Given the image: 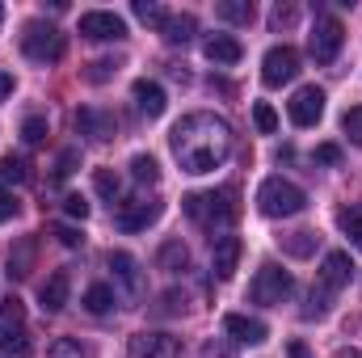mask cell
I'll return each instance as SVG.
<instances>
[{
    "mask_svg": "<svg viewBox=\"0 0 362 358\" xmlns=\"http://www.w3.org/2000/svg\"><path fill=\"white\" fill-rule=\"evenodd\" d=\"M64 215H72V219H85V215H89V202H85L81 194H68V198H64Z\"/></svg>",
    "mask_w": 362,
    "mask_h": 358,
    "instance_id": "7bdbcfd3",
    "label": "cell"
},
{
    "mask_svg": "<svg viewBox=\"0 0 362 358\" xmlns=\"http://www.w3.org/2000/svg\"><path fill=\"white\" fill-rule=\"evenodd\" d=\"M316 161H320V165H337V161H341V148H337V144H320V148H316Z\"/></svg>",
    "mask_w": 362,
    "mask_h": 358,
    "instance_id": "f6af8a7d",
    "label": "cell"
},
{
    "mask_svg": "<svg viewBox=\"0 0 362 358\" xmlns=\"http://www.w3.org/2000/svg\"><path fill=\"white\" fill-rule=\"evenodd\" d=\"M0 325H21V299L17 295H0Z\"/></svg>",
    "mask_w": 362,
    "mask_h": 358,
    "instance_id": "d590c367",
    "label": "cell"
},
{
    "mask_svg": "<svg viewBox=\"0 0 362 358\" xmlns=\"http://www.w3.org/2000/svg\"><path fill=\"white\" fill-rule=\"evenodd\" d=\"M110 270H114L118 287H122L131 299H139V295H144V274H139V262H135L131 253H110Z\"/></svg>",
    "mask_w": 362,
    "mask_h": 358,
    "instance_id": "9a60e30c",
    "label": "cell"
},
{
    "mask_svg": "<svg viewBox=\"0 0 362 358\" xmlns=\"http://www.w3.org/2000/svg\"><path fill=\"white\" fill-rule=\"evenodd\" d=\"M295 21H299V8H295V4H274V13H270L274 30H286V25H295Z\"/></svg>",
    "mask_w": 362,
    "mask_h": 358,
    "instance_id": "8d00e7d4",
    "label": "cell"
},
{
    "mask_svg": "<svg viewBox=\"0 0 362 358\" xmlns=\"http://www.w3.org/2000/svg\"><path fill=\"white\" fill-rule=\"evenodd\" d=\"M93 190L101 194V198H118V190H122V181H118V173L114 169H93Z\"/></svg>",
    "mask_w": 362,
    "mask_h": 358,
    "instance_id": "f546056e",
    "label": "cell"
},
{
    "mask_svg": "<svg viewBox=\"0 0 362 358\" xmlns=\"http://www.w3.org/2000/svg\"><path fill=\"white\" fill-rule=\"evenodd\" d=\"M160 219V202L156 198H135V202H118V211H114V224L122 228V232H144L148 224H156Z\"/></svg>",
    "mask_w": 362,
    "mask_h": 358,
    "instance_id": "9c48e42d",
    "label": "cell"
},
{
    "mask_svg": "<svg viewBox=\"0 0 362 358\" xmlns=\"http://www.w3.org/2000/svg\"><path fill=\"white\" fill-rule=\"evenodd\" d=\"M76 131L89 135L93 144H105V139H114L118 118H114L110 110H93V105H85V110H76Z\"/></svg>",
    "mask_w": 362,
    "mask_h": 358,
    "instance_id": "7c38bea8",
    "label": "cell"
},
{
    "mask_svg": "<svg viewBox=\"0 0 362 358\" xmlns=\"http://www.w3.org/2000/svg\"><path fill=\"white\" fill-rule=\"evenodd\" d=\"M341 42H346L341 21H337V17H316L312 38H308L312 59H316V64H333V59H337V51H341Z\"/></svg>",
    "mask_w": 362,
    "mask_h": 358,
    "instance_id": "52a82bcc",
    "label": "cell"
},
{
    "mask_svg": "<svg viewBox=\"0 0 362 358\" xmlns=\"http://www.w3.org/2000/svg\"><path fill=\"white\" fill-rule=\"evenodd\" d=\"M316 232H291V236H282V249L291 253V258H312L316 253Z\"/></svg>",
    "mask_w": 362,
    "mask_h": 358,
    "instance_id": "d4e9b609",
    "label": "cell"
},
{
    "mask_svg": "<svg viewBox=\"0 0 362 358\" xmlns=\"http://www.w3.org/2000/svg\"><path fill=\"white\" fill-rule=\"evenodd\" d=\"M76 161H81V156H76V148H68V152H59V169H55V178H68V173L76 169Z\"/></svg>",
    "mask_w": 362,
    "mask_h": 358,
    "instance_id": "bcb514c9",
    "label": "cell"
},
{
    "mask_svg": "<svg viewBox=\"0 0 362 358\" xmlns=\"http://www.w3.org/2000/svg\"><path fill=\"white\" fill-rule=\"evenodd\" d=\"M223 333L236 337V342H245V346H262V342H266V325H262L257 316H240V312L223 316Z\"/></svg>",
    "mask_w": 362,
    "mask_h": 358,
    "instance_id": "2e32d148",
    "label": "cell"
},
{
    "mask_svg": "<svg viewBox=\"0 0 362 358\" xmlns=\"http://www.w3.org/2000/svg\"><path fill=\"white\" fill-rule=\"evenodd\" d=\"M30 178H34V173H30V161H21V156H4V161H0V181L25 185Z\"/></svg>",
    "mask_w": 362,
    "mask_h": 358,
    "instance_id": "4316f807",
    "label": "cell"
},
{
    "mask_svg": "<svg viewBox=\"0 0 362 358\" xmlns=\"http://www.w3.org/2000/svg\"><path fill=\"white\" fill-rule=\"evenodd\" d=\"M0 21H4V8H0Z\"/></svg>",
    "mask_w": 362,
    "mask_h": 358,
    "instance_id": "f907efd6",
    "label": "cell"
},
{
    "mask_svg": "<svg viewBox=\"0 0 362 358\" xmlns=\"http://www.w3.org/2000/svg\"><path fill=\"white\" fill-rule=\"evenodd\" d=\"M337 224H341V232L354 241V249H362V207H346V211L337 215Z\"/></svg>",
    "mask_w": 362,
    "mask_h": 358,
    "instance_id": "f1b7e54d",
    "label": "cell"
},
{
    "mask_svg": "<svg viewBox=\"0 0 362 358\" xmlns=\"http://www.w3.org/2000/svg\"><path fill=\"white\" fill-rule=\"evenodd\" d=\"M0 350H4V354L25 358L30 350H34V342H30V333H25L21 325H0Z\"/></svg>",
    "mask_w": 362,
    "mask_h": 358,
    "instance_id": "7402d4cb",
    "label": "cell"
},
{
    "mask_svg": "<svg viewBox=\"0 0 362 358\" xmlns=\"http://www.w3.org/2000/svg\"><path fill=\"white\" fill-rule=\"evenodd\" d=\"M177 312H185V295L181 291H165L160 295V316H177Z\"/></svg>",
    "mask_w": 362,
    "mask_h": 358,
    "instance_id": "60d3db41",
    "label": "cell"
},
{
    "mask_svg": "<svg viewBox=\"0 0 362 358\" xmlns=\"http://www.w3.org/2000/svg\"><path fill=\"white\" fill-rule=\"evenodd\" d=\"M21 51L34 64H55V59H64V34L51 21H25L21 25Z\"/></svg>",
    "mask_w": 362,
    "mask_h": 358,
    "instance_id": "277c9868",
    "label": "cell"
},
{
    "mask_svg": "<svg viewBox=\"0 0 362 358\" xmlns=\"http://www.w3.org/2000/svg\"><path fill=\"white\" fill-rule=\"evenodd\" d=\"M135 17H139V21H152V25H165L169 13H165L160 4H152V0H135Z\"/></svg>",
    "mask_w": 362,
    "mask_h": 358,
    "instance_id": "e575fe53",
    "label": "cell"
},
{
    "mask_svg": "<svg viewBox=\"0 0 362 358\" xmlns=\"http://www.w3.org/2000/svg\"><path fill=\"white\" fill-rule=\"evenodd\" d=\"M8 93H13V76H8V72H0V101H4Z\"/></svg>",
    "mask_w": 362,
    "mask_h": 358,
    "instance_id": "7dc6e473",
    "label": "cell"
},
{
    "mask_svg": "<svg viewBox=\"0 0 362 358\" xmlns=\"http://www.w3.org/2000/svg\"><path fill=\"white\" fill-rule=\"evenodd\" d=\"M85 308H89L93 316H101V312H110V308H114V291H110L105 282H93L89 291H85Z\"/></svg>",
    "mask_w": 362,
    "mask_h": 358,
    "instance_id": "83f0119b",
    "label": "cell"
},
{
    "mask_svg": "<svg viewBox=\"0 0 362 358\" xmlns=\"http://www.w3.org/2000/svg\"><path fill=\"white\" fill-rule=\"evenodd\" d=\"M194 34H198L194 13H173V17H165V25H160V38H165L169 47H185V42H194Z\"/></svg>",
    "mask_w": 362,
    "mask_h": 358,
    "instance_id": "ac0fdd59",
    "label": "cell"
},
{
    "mask_svg": "<svg viewBox=\"0 0 362 358\" xmlns=\"http://www.w3.org/2000/svg\"><path fill=\"white\" fill-rule=\"evenodd\" d=\"M169 144H173V156L185 173H211L232 156V127L219 114L198 110V114H185L173 127Z\"/></svg>",
    "mask_w": 362,
    "mask_h": 358,
    "instance_id": "6da1fadb",
    "label": "cell"
},
{
    "mask_svg": "<svg viewBox=\"0 0 362 358\" xmlns=\"http://www.w3.org/2000/svg\"><path fill=\"white\" fill-rule=\"evenodd\" d=\"M47 358H89V350H85L76 337H59V342H51Z\"/></svg>",
    "mask_w": 362,
    "mask_h": 358,
    "instance_id": "4dcf8cb0",
    "label": "cell"
},
{
    "mask_svg": "<svg viewBox=\"0 0 362 358\" xmlns=\"http://www.w3.org/2000/svg\"><path fill=\"white\" fill-rule=\"evenodd\" d=\"M131 97H135L139 114H148V118H160L165 105H169V97H165V89H160L156 81H135V85H131Z\"/></svg>",
    "mask_w": 362,
    "mask_h": 358,
    "instance_id": "e0dca14e",
    "label": "cell"
},
{
    "mask_svg": "<svg viewBox=\"0 0 362 358\" xmlns=\"http://www.w3.org/2000/svg\"><path fill=\"white\" fill-rule=\"evenodd\" d=\"M291 291H295V278L282 266H274V262H266V266L257 270V278H253V287H249L253 304H266V308H278Z\"/></svg>",
    "mask_w": 362,
    "mask_h": 358,
    "instance_id": "5b68a950",
    "label": "cell"
},
{
    "mask_svg": "<svg viewBox=\"0 0 362 358\" xmlns=\"http://www.w3.org/2000/svg\"><path fill=\"white\" fill-rule=\"evenodd\" d=\"M291 358H308V346L303 342H291Z\"/></svg>",
    "mask_w": 362,
    "mask_h": 358,
    "instance_id": "c3c4849f",
    "label": "cell"
},
{
    "mask_svg": "<svg viewBox=\"0 0 362 358\" xmlns=\"http://www.w3.org/2000/svg\"><path fill=\"white\" fill-rule=\"evenodd\" d=\"M308 207V194L286 178H266L262 190H257V211L270 215V219H282V215H299Z\"/></svg>",
    "mask_w": 362,
    "mask_h": 358,
    "instance_id": "3957f363",
    "label": "cell"
},
{
    "mask_svg": "<svg viewBox=\"0 0 362 358\" xmlns=\"http://www.w3.org/2000/svg\"><path fill=\"white\" fill-rule=\"evenodd\" d=\"M253 122H257V131H266V135L278 131V114H274L266 101H257V105H253Z\"/></svg>",
    "mask_w": 362,
    "mask_h": 358,
    "instance_id": "74e56055",
    "label": "cell"
},
{
    "mask_svg": "<svg viewBox=\"0 0 362 358\" xmlns=\"http://www.w3.org/2000/svg\"><path fill=\"white\" fill-rule=\"evenodd\" d=\"M17 211H21V202H17V194L0 185V224H8V219H13Z\"/></svg>",
    "mask_w": 362,
    "mask_h": 358,
    "instance_id": "b9f144b4",
    "label": "cell"
},
{
    "mask_svg": "<svg viewBox=\"0 0 362 358\" xmlns=\"http://www.w3.org/2000/svg\"><path fill=\"white\" fill-rule=\"evenodd\" d=\"M51 236H59V245H64V249H76V245L85 241L72 224H51Z\"/></svg>",
    "mask_w": 362,
    "mask_h": 358,
    "instance_id": "f35d334b",
    "label": "cell"
},
{
    "mask_svg": "<svg viewBox=\"0 0 362 358\" xmlns=\"http://www.w3.org/2000/svg\"><path fill=\"white\" fill-rule=\"evenodd\" d=\"M118 68H122L118 59H97V64H89V72H85V81H89V85H105V81H110V76H114Z\"/></svg>",
    "mask_w": 362,
    "mask_h": 358,
    "instance_id": "1f68e13d",
    "label": "cell"
},
{
    "mask_svg": "<svg viewBox=\"0 0 362 358\" xmlns=\"http://www.w3.org/2000/svg\"><path fill=\"white\" fill-rule=\"evenodd\" d=\"M156 266L165 270V274H181V270L189 266V249L181 241H165L160 253H156Z\"/></svg>",
    "mask_w": 362,
    "mask_h": 358,
    "instance_id": "44dd1931",
    "label": "cell"
},
{
    "mask_svg": "<svg viewBox=\"0 0 362 358\" xmlns=\"http://www.w3.org/2000/svg\"><path fill=\"white\" fill-rule=\"evenodd\" d=\"M181 207H185V215H189L198 228H206V232H223V228H232L236 215H240L232 190H202V194H189Z\"/></svg>",
    "mask_w": 362,
    "mask_h": 358,
    "instance_id": "7a4b0ae2",
    "label": "cell"
},
{
    "mask_svg": "<svg viewBox=\"0 0 362 358\" xmlns=\"http://www.w3.org/2000/svg\"><path fill=\"white\" fill-rule=\"evenodd\" d=\"M202 358H236V354H232V346H228V342H219V337H215V342H206V346H202Z\"/></svg>",
    "mask_w": 362,
    "mask_h": 358,
    "instance_id": "ee69618b",
    "label": "cell"
},
{
    "mask_svg": "<svg viewBox=\"0 0 362 358\" xmlns=\"http://www.w3.org/2000/svg\"><path fill=\"white\" fill-rule=\"evenodd\" d=\"M325 312H329V291L320 287V291H312V295H308V308H303V316L312 321V316H325Z\"/></svg>",
    "mask_w": 362,
    "mask_h": 358,
    "instance_id": "ab89813d",
    "label": "cell"
},
{
    "mask_svg": "<svg viewBox=\"0 0 362 358\" xmlns=\"http://www.w3.org/2000/svg\"><path fill=\"white\" fill-rule=\"evenodd\" d=\"M350 278H354V262H350V253H341V249H337V253H329V258L320 262V287H325L329 295H333V291H341Z\"/></svg>",
    "mask_w": 362,
    "mask_h": 358,
    "instance_id": "4fadbf2b",
    "label": "cell"
},
{
    "mask_svg": "<svg viewBox=\"0 0 362 358\" xmlns=\"http://www.w3.org/2000/svg\"><path fill=\"white\" fill-rule=\"evenodd\" d=\"M81 38H93V42H122L127 38V21L118 13H81Z\"/></svg>",
    "mask_w": 362,
    "mask_h": 358,
    "instance_id": "ba28073f",
    "label": "cell"
},
{
    "mask_svg": "<svg viewBox=\"0 0 362 358\" xmlns=\"http://www.w3.org/2000/svg\"><path fill=\"white\" fill-rule=\"evenodd\" d=\"M34 266V241H21L13 253H8V278H25Z\"/></svg>",
    "mask_w": 362,
    "mask_h": 358,
    "instance_id": "cb8c5ba5",
    "label": "cell"
},
{
    "mask_svg": "<svg viewBox=\"0 0 362 358\" xmlns=\"http://www.w3.org/2000/svg\"><path fill=\"white\" fill-rule=\"evenodd\" d=\"M341 131H346L354 144H362V105H350V110L341 114Z\"/></svg>",
    "mask_w": 362,
    "mask_h": 358,
    "instance_id": "836d02e7",
    "label": "cell"
},
{
    "mask_svg": "<svg viewBox=\"0 0 362 358\" xmlns=\"http://www.w3.org/2000/svg\"><path fill=\"white\" fill-rule=\"evenodd\" d=\"M236 262H240V236H219L215 249H211V270L219 282H228L236 274Z\"/></svg>",
    "mask_w": 362,
    "mask_h": 358,
    "instance_id": "5bb4252c",
    "label": "cell"
},
{
    "mask_svg": "<svg viewBox=\"0 0 362 358\" xmlns=\"http://www.w3.org/2000/svg\"><path fill=\"white\" fill-rule=\"evenodd\" d=\"M215 17L219 21H232V25H249L253 21V0H219L215 4Z\"/></svg>",
    "mask_w": 362,
    "mask_h": 358,
    "instance_id": "603a6c76",
    "label": "cell"
},
{
    "mask_svg": "<svg viewBox=\"0 0 362 358\" xmlns=\"http://www.w3.org/2000/svg\"><path fill=\"white\" fill-rule=\"evenodd\" d=\"M21 139H25L30 148H34V144H42V139H47V118H38V114H34V118H25V122H21Z\"/></svg>",
    "mask_w": 362,
    "mask_h": 358,
    "instance_id": "d6a6232c",
    "label": "cell"
},
{
    "mask_svg": "<svg viewBox=\"0 0 362 358\" xmlns=\"http://www.w3.org/2000/svg\"><path fill=\"white\" fill-rule=\"evenodd\" d=\"M286 114H291V122H295V127H316V122H320V114H325V89L303 85V89L286 101Z\"/></svg>",
    "mask_w": 362,
    "mask_h": 358,
    "instance_id": "30bf717a",
    "label": "cell"
},
{
    "mask_svg": "<svg viewBox=\"0 0 362 358\" xmlns=\"http://www.w3.org/2000/svg\"><path fill=\"white\" fill-rule=\"evenodd\" d=\"M131 178L139 181V185H156V181H160V165H156V156L139 152V156L131 161Z\"/></svg>",
    "mask_w": 362,
    "mask_h": 358,
    "instance_id": "484cf974",
    "label": "cell"
},
{
    "mask_svg": "<svg viewBox=\"0 0 362 358\" xmlns=\"http://www.w3.org/2000/svg\"><path fill=\"white\" fill-rule=\"evenodd\" d=\"M299 76V51L295 47H270L262 59V85L266 89H282Z\"/></svg>",
    "mask_w": 362,
    "mask_h": 358,
    "instance_id": "8992f818",
    "label": "cell"
},
{
    "mask_svg": "<svg viewBox=\"0 0 362 358\" xmlns=\"http://www.w3.org/2000/svg\"><path fill=\"white\" fill-rule=\"evenodd\" d=\"M341 358H362V350H341Z\"/></svg>",
    "mask_w": 362,
    "mask_h": 358,
    "instance_id": "681fc988",
    "label": "cell"
},
{
    "mask_svg": "<svg viewBox=\"0 0 362 358\" xmlns=\"http://www.w3.org/2000/svg\"><path fill=\"white\" fill-rule=\"evenodd\" d=\"M202 55H206L211 64H240L245 47H240L232 34H215V38H206V42H202Z\"/></svg>",
    "mask_w": 362,
    "mask_h": 358,
    "instance_id": "d6986e66",
    "label": "cell"
},
{
    "mask_svg": "<svg viewBox=\"0 0 362 358\" xmlns=\"http://www.w3.org/2000/svg\"><path fill=\"white\" fill-rule=\"evenodd\" d=\"M68 287H72L68 270H55V274L42 282V308H47V312H64V304H68Z\"/></svg>",
    "mask_w": 362,
    "mask_h": 358,
    "instance_id": "ffe728a7",
    "label": "cell"
},
{
    "mask_svg": "<svg viewBox=\"0 0 362 358\" xmlns=\"http://www.w3.org/2000/svg\"><path fill=\"white\" fill-rule=\"evenodd\" d=\"M127 354L131 358H177L181 342L169 337V333H135V337L127 342Z\"/></svg>",
    "mask_w": 362,
    "mask_h": 358,
    "instance_id": "8fae6325",
    "label": "cell"
}]
</instances>
